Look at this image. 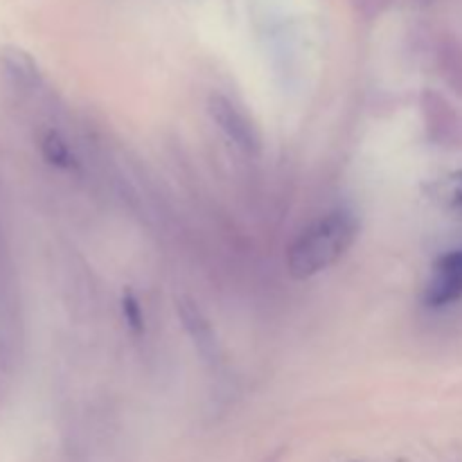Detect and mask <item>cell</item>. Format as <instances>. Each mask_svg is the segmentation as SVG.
Segmentation results:
<instances>
[{
	"mask_svg": "<svg viewBox=\"0 0 462 462\" xmlns=\"http://www.w3.org/2000/svg\"><path fill=\"white\" fill-rule=\"evenodd\" d=\"M359 237V219L347 210H334L302 230L289 248V273L298 280L332 269Z\"/></svg>",
	"mask_w": 462,
	"mask_h": 462,
	"instance_id": "6da1fadb",
	"label": "cell"
},
{
	"mask_svg": "<svg viewBox=\"0 0 462 462\" xmlns=\"http://www.w3.org/2000/svg\"><path fill=\"white\" fill-rule=\"evenodd\" d=\"M208 111H210L212 120L219 125V129L224 131L237 147H242L244 152L248 153L260 149V131L253 125L248 113L244 111L242 106H237L233 99L219 93L212 95V97L208 99Z\"/></svg>",
	"mask_w": 462,
	"mask_h": 462,
	"instance_id": "7a4b0ae2",
	"label": "cell"
},
{
	"mask_svg": "<svg viewBox=\"0 0 462 462\" xmlns=\"http://www.w3.org/2000/svg\"><path fill=\"white\" fill-rule=\"evenodd\" d=\"M462 298V251L445 253L433 264L431 280L424 291V302L433 310L454 305Z\"/></svg>",
	"mask_w": 462,
	"mask_h": 462,
	"instance_id": "3957f363",
	"label": "cell"
},
{
	"mask_svg": "<svg viewBox=\"0 0 462 462\" xmlns=\"http://www.w3.org/2000/svg\"><path fill=\"white\" fill-rule=\"evenodd\" d=\"M3 66L9 75L14 77V81H18L21 86H36L41 81L39 68L32 61L30 54H25L23 50L7 48L3 50Z\"/></svg>",
	"mask_w": 462,
	"mask_h": 462,
	"instance_id": "277c9868",
	"label": "cell"
},
{
	"mask_svg": "<svg viewBox=\"0 0 462 462\" xmlns=\"http://www.w3.org/2000/svg\"><path fill=\"white\" fill-rule=\"evenodd\" d=\"M429 194H431L433 201H436L438 206L445 208V210L462 215V170L436 180V183L429 188Z\"/></svg>",
	"mask_w": 462,
	"mask_h": 462,
	"instance_id": "5b68a950",
	"label": "cell"
},
{
	"mask_svg": "<svg viewBox=\"0 0 462 462\" xmlns=\"http://www.w3.org/2000/svg\"><path fill=\"white\" fill-rule=\"evenodd\" d=\"M41 153H43L45 161L52 162L54 167H61V170H70L72 167L70 147H68L66 140H63L57 131H48V134L41 138Z\"/></svg>",
	"mask_w": 462,
	"mask_h": 462,
	"instance_id": "8992f818",
	"label": "cell"
},
{
	"mask_svg": "<svg viewBox=\"0 0 462 462\" xmlns=\"http://www.w3.org/2000/svg\"><path fill=\"white\" fill-rule=\"evenodd\" d=\"M122 311H125V319L131 328L134 329L143 328V311H140L138 302H135V298L131 296V293H126L125 300H122Z\"/></svg>",
	"mask_w": 462,
	"mask_h": 462,
	"instance_id": "52a82bcc",
	"label": "cell"
}]
</instances>
